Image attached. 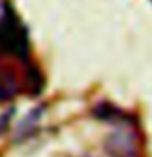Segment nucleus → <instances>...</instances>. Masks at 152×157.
<instances>
[{"instance_id":"nucleus-4","label":"nucleus","mask_w":152,"mask_h":157,"mask_svg":"<svg viewBox=\"0 0 152 157\" xmlns=\"http://www.w3.org/2000/svg\"><path fill=\"white\" fill-rule=\"evenodd\" d=\"M12 113H13V110H10V111L2 113V115H0V134H2V132L7 129L8 121H10V118H12Z\"/></svg>"},{"instance_id":"nucleus-1","label":"nucleus","mask_w":152,"mask_h":157,"mask_svg":"<svg viewBox=\"0 0 152 157\" xmlns=\"http://www.w3.org/2000/svg\"><path fill=\"white\" fill-rule=\"evenodd\" d=\"M18 83L13 74L5 72L0 75V101H8L17 95Z\"/></svg>"},{"instance_id":"nucleus-3","label":"nucleus","mask_w":152,"mask_h":157,"mask_svg":"<svg viewBox=\"0 0 152 157\" xmlns=\"http://www.w3.org/2000/svg\"><path fill=\"white\" fill-rule=\"evenodd\" d=\"M39 113H41V108H36L34 111H31L29 115L23 120V123H21V126L18 128V132H20V136H23V134H26V132L29 131V128H33L34 124H36V121L39 120Z\"/></svg>"},{"instance_id":"nucleus-2","label":"nucleus","mask_w":152,"mask_h":157,"mask_svg":"<svg viewBox=\"0 0 152 157\" xmlns=\"http://www.w3.org/2000/svg\"><path fill=\"white\" fill-rule=\"evenodd\" d=\"M44 85V78L43 74L39 72V69L31 67L26 72V87H28V93L29 95H38L39 92L43 90Z\"/></svg>"}]
</instances>
